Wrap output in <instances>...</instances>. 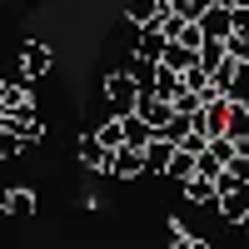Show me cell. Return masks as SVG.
Returning <instances> with one entry per match:
<instances>
[{"mask_svg":"<svg viewBox=\"0 0 249 249\" xmlns=\"http://www.w3.org/2000/svg\"><path fill=\"white\" fill-rule=\"evenodd\" d=\"M120 124H124V150H140V155H144V150H150V144H155V130H150V124H144L140 115L120 120Z\"/></svg>","mask_w":249,"mask_h":249,"instance_id":"52a82bcc","label":"cell"},{"mask_svg":"<svg viewBox=\"0 0 249 249\" xmlns=\"http://www.w3.org/2000/svg\"><path fill=\"white\" fill-rule=\"evenodd\" d=\"M204 155H210L219 170H230V164L239 160V144H234V140H210V150H204Z\"/></svg>","mask_w":249,"mask_h":249,"instance_id":"2e32d148","label":"cell"},{"mask_svg":"<svg viewBox=\"0 0 249 249\" xmlns=\"http://www.w3.org/2000/svg\"><path fill=\"white\" fill-rule=\"evenodd\" d=\"M135 115H140L144 124H150V130H155V135H160V130H164V124H170V120H175V110H170V105H164V100H160V95H140V105H135Z\"/></svg>","mask_w":249,"mask_h":249,"instance_id":"277c9868","label":"cell"},{"mask_svg":"<svg viewBox=\"0 0 249 249\" xmlns=\"http://www.w3.org/2000/svg\"><path fill=\"white\" fill-rule=\"evenodd\" d=\"M105 100H110L115 120H130V115H135V105H140V85L130 80V70H115V75H105Z\"/></svg>","mask_w":249,"mask_h":249,"instance_id":"6da1fadb","label":"cell"},{"mask_svg":"<svg viewBox=\"0 0 249 249\" xmlns=\"http://www.w3.org/2000/svg\"><path fill=\"white\" fill-rule=\"evenodd\" d=\"M244 249H249V230H244Z\"/></svg>","mask_w":249,"mask_h":249,"instance_id":"603a6c76","label":"cell"},{"mask_svg":"<svg viewBox=\"0 0 249 249\" xmlns=\"http://www.w3.org/2000/svg\"><path fill=\"white\" fill-rule=\"evenodd\" d=\"M0 124H5V105H0Z\"/></svg>","mask_w":249,"mask_h":249,"instance_id":"7402d4cb","label":"cell"},{"mask_svg":"<svg viewBox=\"0 0 249 249\" xmlns=\"http://www.w3.org/2000/svg\"><path fill=\"white\" fill-rule=\"evenodd\" d=\"M184 199H190V204H214V210H219V190H214L210 179H199V175L184 184Z\"/></svg>","mask_w":249,"mask_h":249,"instance_id":"4fadbf2b","label":"cell"},{"mask_svg":"<svg viewBox=\"0 0 249 249\" xmlns=\"http://www.w3.org/2000/svg\"><path fill=\"white\" fill-rule=\"evenodd\" d=\"M234 15V35H249V5H230Z\"/></svg>","mask_w":249,"mask_h":249,"instance_id":"ffe728a7","label":"cell"},{"mask_svg":"<svg viewBox=\"0 0 249 249\" xmlns=\"http://www.w3.org/2000/svg\"><path fill=\"white\" fill-rule=\"evenodd\" d=\"M0 210L5 214H35V195L30 190H0Z\"/></svg>","mask_w":249,"mask_h":249,"instance_id":"7c38bea8","label":"cell"},{"mask_svg":"<svg viewBox=\"0 0 249 249\" xmlns=\"http://www.w3.org/2000/svg\"><path fill=\"white\" fill-rule=\"evenodd\" d=\"M230 105L234 110H249V65L234 70V85H230Z\"/></svg>","mask_w":249,"mask_h":249,"instance_id":"e0dca14e","label":"cell"},{"mask_svg":"<svg viewBox=\"0 0 249 249\" xmlns=\"http://www.w3.org/2000/svg\"><path fill=\"white\" fill-rule=\"evenodd\" d=\"M164 50H170V35H164V30H144V35H140L135 60H150V65H160V60H164Z\"/></svg>","mask_w":249,"mask_h":249,"instance_id":"9c48e42d","label":"cell"},{"mask_svg":"<svg viewBox=\"0 0 249 249\" xmlns=\"http://www.w3.org/2000/svg\"><path fill=\"white\" fill-rule=\"evenodd\" d=\"M95 140H100V144H105V150H110V155H115V150H124V124H120V120L110 115V120H105V124H100V130H95Z\"/></svg>","mask_w":249,"mask_h":249,"instance_id":"5bb4252c","label":"cell"},{"mask_svg":"<svg viewBox=\"0 0 249 249\" xmlns=\"http://www.w3.org/2000/svg\"><path fill=\"white\" fill-rule=\"evenodd\" d=\"M25 150V140H20L15 130H5V124H0V160H10V155H20Z\"/></svg>","mask_w":249,"mask_h":249,"instance_id":"d6986e66","label":"cell"},{"mask_svg":"<svg viewBox=\"0 0 249 249\" xmlns=\"http://www.w3.org/2000/svg\"><path fill=\"white\" fill-rule=\"evenodd\" d=\"M224 140H234V144L249 140V110H230V135H224Z\"/></svg>","mask_w":249,"mask_h":249,"instance_id":"ac0fdd59","label":"cell"},{"mask_svg":"<svg viewBox=\"0 0 249 249\" xmlns=\"http://www.w3.org/2000/svg\"><path fill=\"white\" fill-rule=\"evenodd\" d=\"M80 160H85L95 175H110V150H105L95 135H80Z\"/></svg>","mask_w":249,"mask_h":249,"instance_id":"ba28073f","label":"cell"},{"mask_svg":"<svg viewBox=\"0 0 249 249\" xmlns=\"http://www.w3.org/2000/svg\"><path fill=\"white\" fill-rule=\"evenodd\" d=\"M175 249H210L204 239H184V244H175Z\"/></svg>","mask_w":249,"mask_h":249,"instance_id":"44dd1931","label":"cell"},{"mask_svg":"<svg viewBox=\"0 0 249 249\" xmlns=\"http://www.w3.org/2000/svg\"><path fill=\"white\" fill-rule=\"evenodd\" d=\"M204 40H230L234 35V15H230V0H214V5H204V20H199Z\"/></svg>","mask_w":249,"mask_h":249,"instance_id":"7a4b0ae2","label":"cell"},{"mask_svg":"<svg viewBox=\"0 0 249 249\" xmlns=\"http://www.w3.org/2000/svg\"><path fill=\"white\" fill-rule=\"evenodd\" d=\"M219 65H230V45H224V40H204V50H199V70L214 75Z\"/></svg>","mask_w":249,"mask_h":249,"instance_id":"30bf717a","label":"cell"},{"mask_svg":"<svg viewBox=\"0 0 249 249\" xmlns=\"http://www.w3.org/2000/svg\"><path fill=\"white\" fill-rule=\"evenodd\" d=\"M164 175H170V179H179V184H190V179L199 175V160H195V155H184V150H179V155L170 160V170H164Z\"/></svg>","mask_w":249,"mask_h":249,"instance_id":"9a60e30c","label":"cell"},{"mask_svg":"<svg viewBox=\"0 0 249 249\" xmlns=\"http://www.w3.org/2000/svg\"><path fill=\"white\" fill-rule=\"evenodd\" d=\"M219 214L230 224H239V230H249V190H244V184L230 190V195H219Z\"/></svg>","mask_w":249,"mask_h":249,"instance_id":"5b68a950","label":"cell"},{"mask_svg":"<svg viewBox=\"0 0 249 249\" xmlns=\"http://www.w3.org/2000/svg\"><path fill=\"white\" fill-rule=\"evenodd\" d=\"M175 155H179L175 144L164 140V135H155V144H150V150H144V164H150V170H160V175H164V170H170V160H175Z\"/></svg>","mask_w":249,"mask_h":249,"instance_id":"8fae6325","label":"cell"},{"mask_svg":"<svg viewBox=\"0 0 249 249\" xmlns=\"http://www.w3.org/2000/svg\"><path fill=\"white\" fill-rule=\"evenodd\" d=\"M110 175L135 179V175H150V164H144V155H140V150H115V155H110Z\"/></svg>","mask_w":249,"mask_h":249,"instance_id":"8992f818","label":"cell"},{"mask_svg":"<svg viewBox=\"0 0 249 249\" xmlns=\"http://www.w3.org/2000/svg\"><path fill=\"white\" fill-rule=\"evenodd\" d=\"M50 45H45V40H30V45L25 50H20V75H25V80H40V75H45L50 70Z\"/></svg>","mask_w":249,"mask_h":249,"instance_id":"3957f363","label":"cell"}]
</instances>
